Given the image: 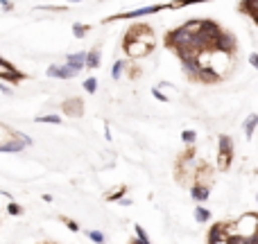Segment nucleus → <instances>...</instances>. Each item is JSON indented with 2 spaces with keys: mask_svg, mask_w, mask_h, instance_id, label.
I'll return each instance as SVG.
<instances>
[{
  "mask_svg": "<svg viewBox=\"0 0 258 244\" xmlns=\"http://www.w3.org/2000/svg\"><path fill=\"white\" fill-rule=\"evenodd\" d=\"M63 224H66L68 230H72V233H77V230H79V224H77L75 219H68V217H63Z\"/></svg>",
  "mask_w": 258,
  "mask_h": 244,
  "instance_id": "nucleus-27",
  "label": "nucleus"
},
{
  "mask_svg": "<svg viewBox=\"0 0 258 244\" xmlns=\"http://www.w3.org/2000/svg\"><path fill=\"white\" fill-rule=\"evenodd\" d=\"M68 3H81V0H68Z\"/></svg>",
  "mask_w": 258,
  "mask_h": 244,
  "instance_id": "nucleus-34",
  "label": "nucleus"
},
{
  "mask_svg": "<svg viewBox=\"0 0 258 244\" xmlns=\"http://www.w3.org/2000/svg\"><path fill=\"white\" fill-rule=\"evenodd\" d=\"M100 66V50L93 48L91 52H86V61H84V68H98Z\"/></svg>",
  "mask_w": 258,
  "mask_h": 244,
  "instance_id": "nucleus-13",
  "label": "nucleus"
},
{
  "mask_svg": "<svg viewBox=\"0 0 258 244\" xmlns=\"http://www.w3.org/2000/svg\"><path fill=\"white\" fill-rule=\"evenodd\" d=\"M0 7H3L5 12H12V9H14V3H12V0H0Z\"/></svg>",
  "mask_w": 258,
  "mask_h": 244,
  "instance_id": "nucleus-29",
  "label": "nucleus"
},
{
  "mask_svg": "<svg viewBox=\"0 0 258 244\" xmlns=\"http://www.w3.org/2000/svg\"><path fill=\"white\" fill-rule=\"evenodd\" d=\"M256 127H258V115L253 113V115H249L247 120H244V136H247L249 140L253 138V131H256Z\"/></svg>",
  "mask_w": 258,
  "mask_h": 244,
  "instance_id": "nucleus-12",
  "label": "nucleus"
},
{
  "mask_svg": "<svg viewBox=\"0 0 258 244\" xmlns=\"http://www.w3.org/2000/svg\"><path fill=\"white\" fill-rule=\"evenodd\" d=\"M84 90L93 95L95 90H98V79H95V77H89V79H84Z\"/></svg>",
  "mask_w": 258,
  "mask_h": 244,
  "instance_id": "nucleus-22",
  "label": "nucleus"
},
{
  "mask_svg": "<svg viewBox=\"0 0 258 244\" xmlns=\"http://www.w3.org/2000/svg\"><path fill=\"white\" fill-rule=\"evenodd\" d=\"M181 140H184L186 145H193L195 140H197V134H195L193 129H186V131H181Z\"/></svg>",
  "mask_w": 258,
  "mask_h": 244,
  "instance_id": "nucleus-21",
  "label": "nucleus"
},
{
  "mask_svg": "<svg viewBox=\"0 0 258 244\" xmlns=\"http://www.w3.org/2000/svg\"><path fill=\"white\" fill-rule=\"evenodd\" d=\"M152 95H154V97L158 99V102H167V95H163V93H161V88H158V86H156V88H152Z\"/></svg>",
  "mask_w": 258,
  "mask_h": 244,
  "instance_id": "nucleus-28",
  "label": "nucleus"
},
{
  "mask_svg": "<svg viewBox=\"0 0 258 244\" xmlns=\"http://www.w3.org/2000/svg\"><path fill=\"white\" fill-rule=\"evenodd\" d=\"M181 68H184V72L190 77V79H197L199 70H202V68L197 66V59H195V54H186V57H181Z\"/></svg>",
  "mask_w": 258,
  "mask_h": 244,
  "instance_id": "nucleus-7",
  "label": "nucleus"
},
{
  "mask_svg": "<svg viewBox=\"0 0 258 244\" xmlns=\"http://www.w3.org/2000/svg\"><path fill=\"white\" fill-rule=\"evenodd\" d=\"M120 206H131V199H127V197H122V199H120Z\"/></svg>",
  "mask_w": 258,
  "mask_h": 244,
  "instance_id": "nucleus-33",
  "label": "nucleus"
},
{
  "mask_svg": "<svg viewBox=\"0 0 258 244\" xmlns=\"http://www.w3.org/2000/svg\"><path fill=\"white\" fill-rule=\"evenodd\" d=\"M3 61H5V59H3V57H0V63H3Z\"/></svg>",
  "mask_w": 258,
  "mask_h": 244,
  "instance_id": "nucleus-35",
  "label": "nucleus"
},
{
  "mask_svg": "<svg viewBox=\"0 0 258 244\" xmlns=\"http://www.w3.org/2000/svg\"><path fill=\"white\" fill-rule=\"evenodd\" d=\"M0 93H5V95H12V88H7L5 84H0Z\"/></svg>",
  "mask_w": 258,
  "mask_h": 244,
  "instance_id": "nucleus-32",
  "label": "nucleus"
},
{
  "mask_svg": "<svg viewBox=\"0 0 258 244\" xmlns=\"http://www.w3.org/2000/svg\"><path fill=\"white\" fill-rule=\"evenodd\" d=\"M134 233H136V242H138V244H152V242H149V237L145 235V230H143V226H140V224L134 226Z\"/></svg>",
  "mask_w": 258,
  "mask_h": 244,
  "instance_id": "nucleus-18",
  "label": "nucleus"
},
{
  "mask_svg": "<svg viewBox=\"0 0 258 244\" xmlns=\"http://www.w3.org/2000/svg\"><path fill=\"white\" fill-rule=\"evenodd\" d=\"M249 63H251L253 68H258V54H256V52H251V54H249Z\"/></svg>",
  "mask_w": 258,
  "mask_h": 244,
  "instance_id": "nucleus-30",
  "label": "nucleus"
},
{
  "mask_svg": "<svg viewBox=\"0 0 258 244\" xmlns=\"http://www.w3.org/2000/svg\"><path fill=\"white\" fill-rule=\"evenodd\" d=\"M0 79H7V81H12V84H18L21 79H25V75H23L21 70H16L12 63L3 61L0 63Z\"/></svg>",
  "mask_w": 258,
  "mask_h": 244,
  "instance_id": "nucleus-5",
  "label": "nucleus"
},
{
  "mask_svg": "<svg viewBox=\"0 0 258 244\" xmlns=\"http://www.w3.org/2000/svg\"><path fill=\"white\" fill-rule=\"evenodd\" d=\"M125 192H127V188H125V185H120L116 192H109L107 194V201H120V199L125 197Z\"/></svg>",
  "mask_w": 258,
  "mask_h": 244,
  "instance_id": "nucleus-20",
  "label": "nucleus"
},
{
  "mask_svg": "<svg viewBox=\"0 0 258 244\" xmlns=\"http://www.w3.org/2000/svg\"><path fill=\"white\" fill-rule=\"evenodd\" d=\"M122 70H125V61H116L113 63V68H111V77L113 79H120Z\"/></svg>",
  "mask_w": 258,
  "mask_h": 244,
  "instance_id": "nucleus-24",
  "label": "nucleus"
},
{
  "mask_svg": "<svg viewBox=\"0 0 258 244\" xmlns=\"http://www.w3.org/2000/svg\"><path fill=\"white\" fill-rule=\"evenodd\" d=\"M199 3H206V0H177V3H172V5H167V7H181V5H199Z\"/></svg>",
  "mask_w": 258,
  "mask_h": 244,
  "instance_id": "nucleus-26",
  "label": "nucleus"
},
{
  "mask_svg": "<svg viewBox=\"0 0 258 244\" xmlns=\"http://www.w3.org/2000/svg\"><path fill=\"white\" fill-rule=\"evenodd\" d=\"M75 75H77V72L72 70V68H68L66 63H63V66H57V72H54V77H57V79H72Z\"/></svg>",
  "mask_w": 258,
  "mask_h": 244,
  "instance_id": "nucleus-15",
  "label": "nucleus"
},
{
  "mask_svg": "<svg viewBox=\"0 0 258 244\" xmlns=\"http://www.w3.org/2000/svg\"><path fill=\"white\" fill-rule=\"evenodd\" d=\"M190 39H193V34L181 25L165 34V45L172 50H190ZM190 52H193V50H190Z\"/></svg>",
  "mask_w": 258,
  "mask_h": 244,
  "instance_id": "nucleus-1",
  "label": "nucleus"
},
{
  "mask_svg": "<svg viewBox=\"0 0 258 244\" xmlns=\"http://www.w3.org/2000/svg\"><path fill=\"white\" fill-rule=\"evenodd\" d=\"M89 30H91L89 25H72V34H75L77 39H81V36H86V34H89Z\"/></svg>",
  "mask_w": 258,
  "mask_h": 244,
  "instance_id": "nucleus-25",
  "label": "nucleus"
},
{
  "mask_svg": "<svg viewBox=\"0 0 258 244\" xmlns=\"http://www.w3.org/2000/svg\"><path fill=\"white\" fill-rule=\"evenodd\" d=\"M86 235H89V239L93 244H104V242H107V235H104L102 230H89Z\"/></svg>",
  "mask_w": 258,
  "mask_h": 244,
  "instance_id": "nucleus-17",
  "label": "nucleus"
},
{
  "mask_svg": "<svg viewBox=\"0 0 258 244\" xmlns=\"http://www.w3.org/2000/svg\"><path fill=\"white\" fill-rule=\"evenodd\" d=\"M25 149V145L21 143V140L14 136V131H12V138L7 140V143H0V152H7V154H18V152H23Z\"/></svg>",
  "mask_w": 258,
  "mask_h": 244,
  "instance_id": "nucleus-9",
  "label": "nucleus"
},
{
  "mask_svg": "<svg viewBox=\"0 0 258 244\" xmlns=\"http://www.w3.org/2000/svg\"><path fill=\"white\" fill-rule=\"evenodd\" d=\"M167 5H149V7H140V9H131V12L125 14H118L116 18H140V16H147V14H156L161 9H165Z\"/></svg>",
  "mask_w": 258,
  "mask_h": 244,
  "instance_id": "nucleus-6",
  "label": "nucleus"
},
{
  "mask_svg": "<svg viewBox=\"0 0 258 244\" xmlns=\"http://www.w3.org/2000/svg\"><path fill=\"white\" fill-rule=\"evenodd\" d=\"M208 219H211V210L204 206H195V221L197 224H206Z\"/></svg>",
  "mask_w": 258,
  "mask_h": 244,
  "instance_id": "nucleus-14",
  "label": "nucleus"
},
{
  "mask_svg": "<svg viewBox=\"0 0 258 244\" xmlns=\"http://www.w3.org/2000/svg\"><path fill=\"white\" fill-rule=\"evenodd\" d=\"M54 72H57V66H50L48 70H45V75H48V77H54Z\"/></svg>",
  "mask_w": 258,
  "mask_h": 244,
  "instance_id": "nucleus-31",
  "label": "nucleus"
},
{
  "mask_svg": "<svg viewBox=\"0 0 258 244\" xmlns=\"http://www.w3.org/2000/svg\"><path fill=\"white\" fill-rule=\"evenodd\" d=\"M84 61H86V52H72L66 57V66L72 68L75 72H79L84 68Z\"/></svg>",
  "mask_w": 258,
  "mask_h": 244,
  "instance_id": "nucleus-10",
  "label": "nucleus"
},
{
  "mask_svg": "<svg viewBox=\"0 0 258 244\" xmlns=\"http://www.w3.org/2000/svg\"><path fill=\"white\" fill-rule=\"evenodd\" d=\"M253 7H256V0H242V3H240V9H242L244 14H249L251 18H256V12H253Z\"/></svg>",
  "mask_w": 258,
  "mask_h": 244,
  "instance_id": "nucleus-19",
  "label": "nucleus"
},
{
  "mask_svg": "<svg viewBox=\"0 0 258 244\" xmlns=\"http://www.w3.org/2000/svg\"><path fill=\"white\" fill-rule=\"evenodd\" d=\"M199 34L204 36V39L208 41V43H211V48H213V41L217 39V36L222 34V27L217 25L215 21H211V18H206V21H199Z\"/></svg>",
  "mask_w": 258,
  "mask_h": 244,
  "instance_id": "nucleus-3",
  "label": "nucleus"
},
{
  "mask_svg": "<svg viewBox=\"0 0 258 244\" xmlns=\"http://www.w3.org/2000/svg\"><path fill=\"white\" fill-rule=\"evenodd\" d=\"M131 244H138V242H136V239H134V242H131Z\"/></svg>",
  "mask_w": 258,
  "mask_h": 244,
  "instance_id": "nucleus-36",
  "label": "nucleus"
},
{
  "mask_svg": "<svg viewBox=\"0 0 258 244\" xmlns=\"http://www.w3.org/2000/svg\"><path fill=\"white\" fill-rule=\"evenodd\" d=\"M226 239V224H213L208 230V244H222Z\"/></svg>",
  "mask_w": 258,
  "mask_h": 244,
  "instance_id": "nucleus-8",
  "label": "nucleus"
},
{
  "mask_svg": "<svg viewBox=\"0 0 258 244\" xmlns=\"http://www.w3.org/2000/svg\"><path fill=\"white\" fill-rule=\"evenodd\" d=\"M190 197H193V201L204 203L208 197H211V190H208L206 185H202V183H195L193 188H190Z\"/></svg>",
  "mask_w": 258,
  "mask_h": 244,
  "instance_id": "nucleus-11",
  "label": "nucleus"
},
{
  "mask_svg": "<svg viewBox=\"0 0 258 244\" xmlns=\"http://www.w3.org/2000/svg\"><path fill=\"white\" fill-rule=\"evenodd\" d=\"M233 156V140L229 136H220V170H226L231 165Z\"/></svg>",
  "mask_w": 258,
  "mask_h": 244,
  "instance_id": "nucleus-4",
  "label": "nucleus"
},
{
  "mask_svg": "<svg viewBox=\"0 0 258 244\" xmlns=\"http://www.w3.org/2000/svg\"><path fill=\"white\" fill-rule=\"evenodd\" d=\"M211 50H215V52H222V54H233L235 52V36L222 30V34L217 36L215 41H213V48Z\"/></svg>",
  "mask_w": 258,
  "mask_h": 244,
  "instance_id": "nucleus-2",
  "label": "nucleus"
},
{
  "mask_svg": "<svg viewBox=\"0 0 258 244\" xmlns=\"http://www.w3.org/2000/svg\"><path fill=\"white\" fill-rule=\"evenodd\" d=\"M34 122H45V125H61V115H36Z\"/></svg>",
  "mask_w": 258,
  "mask_h": 244,
  "instance_id": "nucleus-16",
  "label": "nucleus"
},
{
  "mask_svg": "<svg viewBox=\"0 0 258 244\" xmlns=\"http://www.w3.org/2000/svg\"><path fill=\"white\" fill-rule=\"evenodd\" d=\"M7 212L9 215H14V217H18V215H23V206L21 203H16V201H9L7 203Z\"/></svg>",
  "mask_w": 258,
  "mask_h": 244,
  "instance_id": "nucleus-23",
  "label": "nucleus"
}]
</instances>
